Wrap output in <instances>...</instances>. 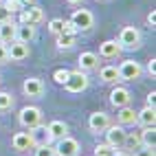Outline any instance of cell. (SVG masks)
Wrapping results in <instances>:
<instances>
[{
  "label": "cell",
  "instance_id": "37",
  "mask_svg": "<svg viewBox=\"0 0 156 156\" xmlns=\"http://www.w3.org/2000/svg\"><path fill=\"white\" fill-rule=\"evenodd\" d=\"M154 106H156V92L152 90L150 95H147V108H154Z\"/></svg>",
  "mask_w": 156,
  "mask_h": 156
},
{
  "label": "cell",
  "instance_id": "7",
  "mask_svg": "<svg viewBox=\"0 0 156 156\" xmlns=\"http://www.w3.org/2000/svg\"><path fill=\"white\" fill-rule=\"evenodd\" d=\"M103 132H106V143L112 145L114 150L121 147V145L126 143V134H128V132L123 130V126H108Z\"/></svg>",
  "mask_w": 156,
  "mask_h": 156
},
{
  "label": "cell",
  "instance_id": "20",
  "mask_svg": "<svg viewBox=\"0 0 156 156\" xmlns=\"http://www.w3.org/2000/svg\"><path fill=\"white\" fill-rule=\"evenodd\" d=\"M46 128H48V134H51V139H53V141L66 136V132H68V126L64 121H51Z\"/></svg>",
  "mask_w": 156,
  "mask_h": 156
},
{
  "label": "cell",
  "instance_id": "34",
  "mask_svg": "<svg viewBox=\"0 0 156 156\" xmlns=\"http://www.w3.org/2000/svg\"><path fill=\"white\" fill-rule=\"evenodd\" d=\"M62 33H70V35H77V29H75V24L70 22H64V29H62Z\"/></svg>",
  "mask_w": 156,
  "mask_h": 156
},
{
  "label": "cell",
  "instance_id": "36",
  "mask_svg": "<svg viewBox=\"0 0 156 156\" xmlns=\"http://www.w3.org/2000/svg\"><path fill=\"white\" fill-rule=\"evenodd\" d=\"M147 73H150V75H152V77L156 75V59H154V57H152V59L147 62Z\"/></svg>",
  "mask_w": 156,
  "mask_h": 156
},
{
  "label": "cell",
  "instance_id": "4",
  "mask_svg": "<svg viewBox=\"0 0 156 156\" xmlns=\"http://www.w3.org/2000/svg\"><path fill=\"white\" fill-rule=\"evenodd\" d=\"M53 152H55V156H75V154H79V143H77V139L66 134V136L57 139V145L53 147Z\"/></svg>",
  "mask_w": 156,
  "mask_h": 156
},
{
  "label": "cell",
  "instance_id": "41",
  "mask_svg": "<svg viewBox=\"0 0 156 156\" xmlns=\"http://www.w3.org/2000/svg\"><path fill=\"white\" fill-rule=\"evenodd\" d=\"M75 156H79V154H75Z\"/></svg>",
  "mask_w": 156,
  "mask_h": 156
},
{
  "label": "cell",
  "instance_id": "32",
  "mask_svg": "<svg viewBox=\"0 0 156 156\" xmlns=\"http://www.w3.org/2000/svg\"><path fill=\"white\" fill-rule=\"evenodd\" d=\"M5 22H11V13H9L2 7V2H0V24H5Z\"/></svg>",
  "mask_w": 156,
  "mask_h": 156
},
{
  "label": "cell",
  "instance_id": "1",
  "mask_svg": "<svg viewBox=\"0 0 156 156\" xmlns=\"http://www.w3.org/2000/svg\"><path fill=\"white\" fill-rule=\"evenodd\" d=\"M117 42H119L121 48H139V46H141V33H139V29H134V27H123Z\"/></svg>",
  "mask_w": 156,
  "mask_h": 156
},
{
  "label": "cell",
  "instance_id": "28",
  "mask_svg": "<svg viewBox=\"0 0 156 156\" xmlns=\"http://www.w3.org/2000/svg\"><path fill=\"white\" fill-rule=\"evenodd\" d=\"M123 145H130V147H141V136L139 134H126V143Z\"/></svg>",
  "mask_w": 156,
  "mask_h": 156
},
{
  "label": "cell",
  "instance_id": "3",
  "mask_svg": "<svg viewBox=\"0 0 156 156\" xmlns=\"http://www.w3.org/2000/svg\"><path fill=\"white\" fill-rule=\"evenodd\" d=\"M64 86L68 92H84L88 88V77L84 70H73L68 73V79L64 81Z\"/></svg>",
  "mask_w": 156,
  "mask_h": 156
},
{
  "label": "cell",
  "instance_id": "11",
  "mask_svg": "<svg viewBox=\"0 0 156 156\" xmlns=\"http://www.w3.org/2000/svg\"><path fill=\"white\" fill-rule=\"evenodd\" d=\"M110 126V117L106 112H92L90 114V119H88V128L92 132H103Z\"/></svg>",
  "mask_w": 156,
  "mask_h": 156
},
{
  "label": "cell",
  "instance_id": "38",
  "mask_svg": "<svg viewBox=\"0 0 156 156\" xmlns=\"http://www.w3.org/2000/svg\"><path fill=\"white\" fill-rule=\"evenodd\" d=\"M147 22H150V24H152V27H154V24H156V13H154V11H152V13H150V16H147Z\"/></svg>",
  "mask_w": 156,
  "mask_h": 156
},
{
  "label": "cell",
  "instance_id": "25",
  "mask_svg": "<svg viewBox=\"0 0 156 156\" xmlns=\"http://www.w3.org/2000/svg\"><path fill=\"white\" fill-rule=\"evenodd\" d=\"M114 150L112 145H108V143H99L97 147H95V156H114Z\"/></svg>",
  "mask_w": 156,
  "mask_h": 156
},
{
  "label": "cell",
  "instance_id": "14",
  "mask_svg": "<svg viewBox=\"0 0 156 156\" xmlns=\"http://www.w3.org/2000/svg\"><path fill=\"white\" fill-rule=\"evenodd\" d=\"M11 145H13V150H18V152H27V150L33 147V139H31L29 132H16L13 139H11Z\"/></svg>",
  "mask_w": 156,
  "mask_h": 156
},
{
  "label": "cell",
  "instance_id": "16",
  "mask_svg": "<svg viewBox=\"0 0 156 156\" xmlns=\"http://www.w3.org/2000/svg\"><path fill=\"white\" fill-rule=\"evenodd\" d=\"M121 53V46L117 40H106V42H101L99 44V55L101 57H106V59H112V57H117Z\"/></svg>",
  "mask_w": 156,
  "mask_h": 156
},
{
  "label": "cell",
  "instance_id": "39",
  "mask_svg": "<svg viewBox=\"0 0 156 156\" xmlns=\"http://www.w3.org/2000/svg\"><path fill=\"white\" fill-rule=\"evenodd\" d=\"M114 156H132V154H128V152H114Z\"/></svg>",
  "mask_w": 156,
  "mask_h": 156
},
{
  "label": "cell",
  "instance_id": "6",
  "mask_svg": "<svg viewBox=\"0 0 156 156\" xmlns=\"http://www.w3.org/2000/svg\"><path fill=\"white\" fill-rule=\"evenodd\" d=\"M70 22L75 24L77 31H88V29H92V24H95V16H92L88 9H77V11L73 13Z\"/></svg>",
  "mask_w": 156,
  "mask_h": 156
},
{
  "label": "cell",
  "instance_id": "31",
  "mask_svg": "<svg viewBox=\"0 0 156 156\" xmlns=\"http://www.w3.org/2000/svg\"><path fill=\"white\" fill-rule=\"evenodd\" d=\"M2 7L7 9L9 13H16L20 9V0H2Z\"/></svg>",
  "mask_w": 156,
  "mask_h": 156
},
{
  "label": "cell",
  "instance_id": "12",
  "mask_svg": "<svg viewBox=\"0 0 156 156\" xmlns=\"http://www.w3.org/2000/svg\"><path fill=\"white\" fill-rule=\"evenodd\" d=\"M31 139H33V147L35 145H51V134H48V128L46 126H42V123H40V126H35V128H31Z\"/></svg>",
  "mask_w": 156,
  "mask_h": 156
},
{
  "label": "cell",
  "instance_id": "19",
  "mask_svg": "<svg viewBox=\"0 0 156 156\" xmlns=\"http://www.w3.org/2000/svg\"><path fill=\"white\" fill-rule=\"evenodd\" d=\"M117 119H119L121 126H134V123H136V112H134V108H130V106H123V108H119Z\"/></svg>",
  "mask_w": 156,
  "mask_h": 156
},
{
  "label": "cell",
  "instance_id": "5",
  "mask_svg": "<svg viewBox=\"0 0 156 156\" xmlns=\"http://www.w3.org/2000/svg\"><path fill=\"white\" fill-rule=\"evenodd\" d=\"M20 123H22L24 128H29V130L40 126V123H42V110L35 108V106L22 108V110H20Z\"/></svg>",
  "mask_w": 156,
  "mask_h": 156
},
{
  "label": "cell",
  "instance_id": "9",
  "mask_svg": "<svg viewBox=\"0 0 156 156\" xmlns=\"http://www.w3.org/2000/svg\"><path fill=\"white\" fill-rule=\"evenodd\" d=\"M110 103L114 108H123V106H130V90L123 88V86H114L110 92Z\"/></svg>",
  "mask_w": 156,
  "mask_h": 156
},
{
  "label": "cell",
  "instance_id": "27",
  "mask_svg": "<svg viewBox=\"0 0 156 156\" xmlns=\"http://www.w3.org/2000/svg\"><path fill=\"white\" fill-rule=\"evenodd\" d=\"M48 29H51V33L59 35V33H62V29H64V20H62V18H55V20H51V22H48Z\"/></svg>",
  "mask_w": 156,
  "mask_h": 156
},
{
  "label": "cell",
  "instance_id": "15",
  "mask_svg": "<svg viewBox=\"0 0 156 156\" xmlns=\"http://www.w3.org/2000/svg\"><path fill=\"white\" fill-rule=\"evenodd\" d=\"M33 37H35V24H24V22L16 24V40L29 44Z\"/></svg>",
  "mask_w": 156,
  "mask_h": 156
},
{
  "label": "cell",
  "instance_id": "22",
  "mask_svg": "<svg viewBox=\"0 0 156 156\" xmlns=\"http://www.w3.org/2000/svg\"><path fill=\"white\" fill-rule=\"evenodd\" d=\"M139 136H141V145H145V147H154L156 145V130H154V126L145 128Z\"/></svg>",
  "mask_w": 156,
  "mask_h": 156
},
{
  "label": "cell",
  "instance_id": "40",
  "mask_svg": "<svg viewBox=\"0 0 156 156\" xmlns=\"http://www.w3.org/2000/svg\"><path fill=\"white\" fill-rule=\"evenodd\" d=\"M66 2H70V5H79V2H84V0H66Z\"/></svg>",
  "mask_w": 156,
  "mask_h": 156
},
{
  "label": "cell",
  "instance_id": "21",
  "mask_svg": "<svg viewBox=\"0 0 156 156\" xmlns=\"http://www.w3.org/2000/svg\"><path fill=\"white\" fill-rule=\"evenodd\" d=\"M13 40H16V24L13 22L0 24V42L2 44H11Z\"/></svg>",
  "mask_w": 156,
  "mask_h": 156
},
{
  "label": "cell",
  "instance_id": "30",
  "mask_svg": "<svg viewBox=\"0 0 156 156\" xmlns=\"http://www.w3.org/2000/svg\"><path fill=\"white\" fill-rule=\"evenodd\" d=\"M68 73H70V70H66V68H57V70L53 73V79L57 81V84H64V81L68 79Z\"/></svg>",
  "mask_w": 156,
  "mask_h": 156
},
{
  "label": "cell",
  "instance_id": "26",
  "mask_svg": "<svg viewBox=\"0 0 156 156\" xmlns=\"http://www.w3.org/2000/svg\"><path fill=\"white\" fill-rule=\"evenodd\" d=\"M13 108V97L9 92H0V110H11Z\"/></svg>",
  "mask_w": 156,
  "mask_h": 156
},
{
  "label": "cell",
  "instance_id": "13",
  "mask_svg": "<svg viewBox=\"0 0 156 156\" xmlns=\"http://www.w3.org/2000/svg\"><path fill=\"white\" fill-rule=\"evenodd\" d=\"M42 18H44V11L37 5H33V7H29V9H24V11L20 13V22H24V24H37V22H42Z\"/></svg>",
  "mask_w": 156,
  "mask_h": 156
},
{
  "label": "cell",
  "instance_id": "23",
  "mask_svg": "<svg viewBox=\"0 0 156 156\" xmlns=\"http://www.w3.org/2000/svg\"><path fill=\"white\" fill-rule=\"evenodd\" d=\"M99 75H101L103 81H108V84H114V81H119V70H117V66H103Z\"/></svg>",
  "mask_w": 156,
  "mask_h": 156
},
{
  "label": "cell",
  "instance_id": "2",
  "mask_svg": "<svg viewBox=\"0 0 156 156\" xmlns=\"http://www.w3.org/2000/svg\"><path fill=\"white\" fill-rule=\"evenodd\" d=\"M117 70H119V79H123V81H134V79H139L143 75V66L134 59L121 62V66Z\"/></svg>",
  "mask_w": 156,
  "mask_h": 156
},
{
  "label": "cell",
  "instance_id": "8",
  "mask_svg": "<svg viewBox=\"0 0 156 156\" xmlns=\"http://www.w3.org/2000/svg\"><path fill=\"white\" fill-rule=\"evenodd\" d=\"M7 53H9V59H13V62H22V59L29 57V44L20 42V40H13V42L7 46Z\"/></svg>",
  "mask_w": 156,
  "mask_h": 156
},
{
  "label": "cell",
  "instance_id": "17",
  "mask_svg": "<svg viewBox=\"0 0 156 156\" xmlns=\"http://www.w3.org/2000/svg\"><path fill=\"white\" fill-rule=\"evenodd\" d=\"M136 123H141L143 128L156 126V108H147V106H145L141 112H136Z\"/></svg>",
  "mask_w": 156,
  "mask_h": 156
},
{
  "label": "cell",
  "instance_id": "18",
  "mask_svg": "<svg viewBox=\"0 0 156 156\" xmlns=\"http://www.w3.org/2000/svg\"><path fill=\"white\" fill-rule=\"evenodd\" d=\"M97 62H99V57H97V53H90V51H86V53H81L79 55V70H95L97 68Z\"/></svg>",
  "mask_w": 156,
  "mask_h": 156
},
{
  "label": "cell",
  "instance_id": "10",
  "mask_svg": "<svg viewBox=\"0 0 156 156\" xmlns=\"http://www.w3.org/2000/svg\"><path fill=\"white\" fill-rule=\"evenodd\" d=\"M22 90H24L27 97H42L44 95V84H42V79H37V77H29V79H24Z\"/></svg>",
  "mask_w": 156,
  "mask_h": 156
},
{
  "label": "cell",
  "instance_id": "24",
  "mask_svg": "<svg viewBox=\"0 0 156 156\" xmlns=\"http://www.w3.org/2000/svg\"><path fill=\"white\" fill-rule=\"evenodd\" d=\"M75 37H77V35L59 33V35H57V48H70L73 44H75Z\"/></svg>",
  "mask_w": 156,
  "mask_h": 156
},
{
  "label": "cell",
  "instance_id": "33",
  "mask_svg": "<svg viewBox=\"0 0 156 156\" xmlns=\"http://www.w3.org/2000/svg\"><path fill=\"white\" fill-rule=\"evenodd\" d=\"M134 156H156V154H154V147H145V145H141Z\"/></svg>",
  "mask_w": 156,
  "mask_h": 156
},
{
  "label": "cell",
  "instance_id": "35",
  "mask_svg": "<svg viewBox=\"0 0 156 156\" xmlns=\"http://www.w3.org/2000/svg\"><path fill=\"white\" fill-rule=\"evenodd\" d=\"M9 59V53H7V44H2L0 42V64H2V62H7Z\"/></svg>",
  "mask_w": 156,
  "mask_h": 156
},
{
  "label": "cell",
  "instance_id": "29",
  "mask_svg": "<svg viewBox=\"0 0 156 156\" xmlns=\"http://www.w3.org/2000/svg\"><path fill=\"white\" fill-rule=\"evenodd\" d=\"M35 156H55L51 145H35Z\"/></svg>",
  "mask_w": 156,
  "mask_h": 156
},
{
  "label": "cell",
  "instance_id": "42",
  "mask_svg": "<svg viewBox=\"0 0 156 156\" xmlns=\"http://www.w3.org/2000/svg\"><path fill=\"white\" fill-rule=\"evenodd\" d=\"M0 2H2V0H0Z\"/></svg>",
  "mask_w": 156,
  "mask_h": 156
}]
</instances>
